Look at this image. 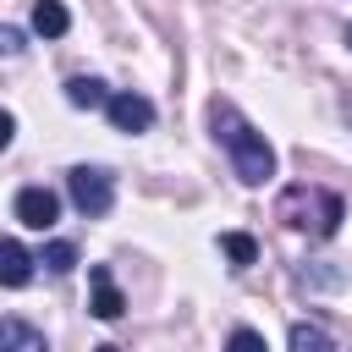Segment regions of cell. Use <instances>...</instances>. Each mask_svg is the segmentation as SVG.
<instances>
[{
  "label": "cell",
  "instance_id": "6da1fadb",
  "mask_svg": "<svg viewBox=\"0 0 352 352\" xmlns=\"http://www.w3.org/2000/svg\"><path fill=\"white\" fill-rule=\"evenodd\" d=\"M209 126H214V138L226 143V154H231V165H236V176H242L248 187H258V182L275 176V148L264 143V132H253V126L236 116V104L214 99V104H209Z\"/></svg>",
  "mask_w": 352,
  "mask_h": 352
},
{
  "label": "cell",
  "instance_id": "7a4b0ae2",
  "mask_svg": "<svg viewBox=\"0 0 352 352\" xmlns=\"http://www.w3.org/2000/svg\"><path fill=\"white\" fill-rule=\"evenodd\" d=\"M275 214H280L286 226H297V231H308V226H314V236H336V226H341L346 204H341L336 192H319V187H292V192H280Z\"/></svg>",
  "mask_w": 352,
  "mask_h": 352
},
{
  "label": "cell",
  "instance_id": "3957f363",
  "mask_svg": "<svg viewBox=\"0 0 352 352\" xmlns=\"http://www.w3.org/2000/svg\"><path fill=\"white\" fill-rule=\"evenodd\" d=\"M66 192H72V204H77L88 220H99V214L110 209V198H116L110 170H99V165H72V170H66Z\"/></svg>",
  "mask_w": 352,
  "mask_h": 352
},
{
  "label": "cell",
  "instance_id": "277c9868",
  "mask_svg": "<svg viewBox=\"0 0 352 352\" xmlns=\"http://www.w3.org/2000/svg\"><path fill=\"white\" fill-rule=\"evenodd\" d=\"M110 126L116 132H148L154 126V104L143 99V94H110Z\"/></svg>",
  "mask_w": 352,
  "mask_h": 352
},
{
  "label": "cell",
  "instance_id": "5b68a950",
  "mask_svg": "<svg viewBox=\"0 0 352 352\" xmlns=\"http://www.w3.org/2000/svg\"><path fill=\"white\" fill-rule=\"evenodd\" d=\"M55 214H60V198H55L50 187H22V192H16V220H22V226L50 231Z\"/></svg>",
  "mask_w": 352,
  "mask_h": 352
},
{
  "label": "cell",
  "instance_id": "8992f818",
  "mask_svg": "<svg viewBox=\"0 0 352 352\" xmlns=\"http://www.w3.org/2000/svg\"><path fill=\"white\" fill-rule=\"evenodd\" d=\"M33 264H38V258H33L22 242L0 236V286H11V292H16V286H28V280H33Z\"/></svg>",
  "mask_w": 352,
  "mask_h": 352
},
{
  "label": "cell",
  "instance_id": "52a82bcc",
  "mask_svg": "<svg viewBox=\"0 0 352 352\" xmlns=\"http://www.w3.org/2000/svg\"><path fill=\"white\" fill-rule=\"evenodd\" d=\"M94 314H99V319H121V314H126V297L116 292V280H110L104 264H94Z\"/></svg>",
  "mask_w": 352,
  "mask_h": 352
},
{
  "label": "cell",
  "instance_id": "ba28073f",
  "mask_svg": "<svg viewBox=\"0 0 352 352\" xmlns=\"http://www.w3.org/2000/svg\"><path fill=\"white\" fill-rule=\"evenodd\" d=\"M0 352H44V336L22 319H0Z\"/></svg>",
  "mask_w": 352,
  "mask_h": 352
},
{
  "label": "cell",
  "instance_id": "9c48e42d",
  "mask_svg": "<svg viewBox=\"0 0 352 352\" xmlns=\"http://www.w3.org/2000/svg\"><path fill=\"white\" fill-rule=\"evenodd\" d=\"M66 104H77V110H99V104H110V94H104L99 77H72V82H66Z\"/></svg>",
  "mask_w": 352,
  "mask_h": 352
},
{
  "label": "cell",
  "instance_id": "30bf717a",
  "mask_svg": "<svg viewBox=\"0 0 352 352\" xmlns=\"http://www.w3.org/2000/svg\"><path fill=\"white\" fill-rule=\"evenodd\" d=\"M66 28H72V16H66V6H60V0H38V6H33V33L60 38Z\"/></svg>",
  "mask_w": 352,
  "mask_h": 352
},
{
  "label": "cell",
  "instance_id": "8fae6325",
  "mask_svg": "<svg viewBox=\"0 0 352 352\" xmlns=\"http://www.w3.org/2000/svg\"><path fill=\"white\" fill-rule=\"evenodd\" d=\"M220 248H226V258H231L236 270H248V264L258 258V242H253V236H242V231H226V236H220Z\"/></svg>",
  "mask_w": 352,
  "mask_h": 352
},
{
  "label": "cell",
  "instance_id": "7c38bea8",
  "mask_svg": "<svg viewBox=\"0 0 352 352\" xmlns=\"http://www.w3.org/2000/svg\"><path fill=\"white\" fill-rule=\"evenodd\" d=\"M292 352H336V341L319 324H292Z\"/></svg>",
  "mask_w": 352,
  "mask_h": 352
},
{
  "label": "cell",
  "instance_id": "4fadbf2b",
  "mask_svg": "<svg viewBox=\"0 0 352 352\" xmlns=\"http://www.w3.org/2000/svg\"><path fill=\"white\" fill-rule=\"evenodd\" d=\"M38 264L55 270V275H72V270H77V248H72V242H50V248L38 253Z\"/></svg>",
  "mask_w": 352,
  "mask_h": 352
},
{
  "label": "cell",
  "instance_id": "5bb4252c",
  "mask_svg": "<svg viewBox=\"0 0 352 352\" xmlns=\"http://www.w3.org/2000/svg\"><path fill=\"white\" fill-rule=\"evenodd\" d=\"M226 352H270V346H264V336H258V330H231Z\"/></svg>",
  "mask_w": 352,
  "mask_h": 352
},
{
  "label": "cell",
  "instance_id": "9a60e30c",
  "mask_svg": "<svg viewBox=\"0 0 352 352\" xmlns=\"http://www.w3.org/2000/svg\"><path fill=\"white\" fill-rule=\"evenodd\" d=\"M22 50V33L16 28H0V55H16Z\"/></svg>",
  "mask_w": 352,
  "mask_h": 352
},
{
  "label": "cell",
  "instance_id": "2e32d148",
  "mask_svg": "<svg viewBox=\"0 0 352 352\" xmlns=\"http://www.w3.org/2000/svg\"><path fill=\"white\" fill-rule=\"evenodd\" d=\"M11 132H16V121H11V110H0V148H11Z\"/></svg>",
  "mask_w": 352,
  "mask_h": 352
},
{
  "label": "cell",
  "instance_id": "e0dca14e",
  "mask_svg": "<svg viewBox=\"0 0 352 352\" xmlns=\"http://www.w3.org/2000/svg\"><path fill=\"white\" fill-rule=\"evenodd\" d=\"M94 352H121V346H94Z\"/></svg>",
  "mask_w": 352,
  "mask_h": 352
},
{
  "label": "cell",
  "instance_id": "ac0fdd59",
  "mask_svg": "<svg viewBox=\"0 0 352 352\" xmlns=\"http://www.w3.org/2000/svg\"><path fill=\"white\" fill-rule=\"evenodd\" d=\"M346 44H352V22H346Z\"/></svg>",
  "mask_w": 352,
  "mask_h": 352
}]
</instances>
